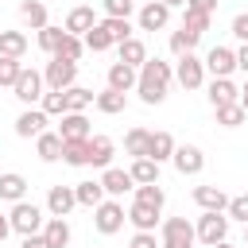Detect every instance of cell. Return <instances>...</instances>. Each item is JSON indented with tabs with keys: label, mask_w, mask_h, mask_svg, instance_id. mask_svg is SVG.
Listing matches in <instances>:
<instances>
[{
	"label": "cell",
	"mask_w": 248,
	"mask_h": 248,
	"mask_svg": "<svg viewBox=\"0 0 248 248\" xmlns=\"http://www.w3.org/2000/svg\"><path fill=\"white\" fill-rule=\"evenodd\" d=\"M170 78H174V66L163 62V58H147L140 70H136V93L143 105H163L167 101V89H170Z\"/></svg>",
	"instance_id": "6da1fadb"
},
{
	"label": "cell",
	"mask_w": 248,
	"mask_h": 248,
	"mask_svg": "<svg viewBox=\"0 0 248 248\" xmlns=\"http://www.w3.org/2000/svg\"><path fill=\"white\" fill-rule=\"evenodd\" d=\"M8 225H12V232H19V236H35V232H43V225H46V209L23 198V202L12 205Z\"/></svg>",
	"instance_id": "7a4b0ae2"
},
{
	"label": "cell",
	"mask_w": 248,
	"mask_h": 248,
	"mask_svg": "<svg viewBox=\"0 0 248 248\" xmlns=\"http://www.w3.org/2000/svg\"><path fill=\"white\" fill-rule=\"evenodd\" d=\"M194 244H198V236L186 217H167L159 225V248H194Z\"/></svg>",
	"instance_id": "3957f363"
},
{
	"label": "cell",
	"mask_w": 248,
	"mask_h": 248,
	"mask_svg": "<svg viewBox=\"0 0 248 248\" xmlns=\"http://www.w3.org/2000/svg\"><path fill=\"white\" fill-rule=\"evenodd\" d=\"M12 93H16V101H19V105L35 108V105L43 101V93H46L43 74H39V70H31V66H23V70H19V78H16V85H12Z\"/></svg>",
	"instance_id": "277c9868"
},
{
	"label": "cell",
	"mask_w": 248,
	"mask_h": 248,
	"mask_svg": "<svg viewBox=\"0 0 248 248\" xmlns=\"http://www.w3.org/2000/svg\"><path fill=\"white\" fill-rule=\"evenodd\" d=\"M124 205L116 202V198H105L97 209H93V229L101 232V236H112V232H120L124 229Z\"/></svg>",
	"instance_id": "5b68a950"
},
{
	"label": "cell",
	"mask_w": 248,
	"mask_h": 248,
	"mask_svg": "<svg viewBox=\"0 0 248 248\" xmlns=\"http://www.w3.org/2000/svg\"><path fill=\"white\" fill-rule=\"evenodd\" d=\"M74 78H78V62H66V58H50L43 70V85L50 93H66L74 85Z\"/></svg>",
	"instance_id": "8992f818"
},
{
	"label": "cell",
	"mask_w": 248,
	"mask_h": 248,
	"mask_svg": "<svg viewBox=\"0 0 248 248\" xmlns=\"http://www.w3.org/2000/svg\"><path fill=\"white\" fill-rule=\"evenodd\" d=\"M194 236H198L205 248H213V244L229 240V217H225V213H202V217H198V225H194Z\"/></svg>",
	"instance_id": "52a82bcc"
},
{
	"label": "cell",
	"mask_w": 248,
	"mask_h": 248,
	"mask_svg": "<svg viewBox=\"0 0 248 248\" xmlns=\"http://www.w3.org/2000/svg\"><path fill=\"white\" fill-rule=\"evenodd\" d=\"M174 81H178L182 89H202V85H205V62H202L198 54H182V58L174 62Z\"/></svg>",
	"instance_id": "ba28073f"
},
{
	"label": "cell",
	"mask_w": 248,
	"mask_h": 248,
	"mask_svg": "<svg viewBox=\"0 0 248 248\" xmlns=\"http://www.w3.org/2000/svg\"><path fill=\"white\" fill-rule=\"evenodd\" d=\"M46 124H50V116H46L43 108H23V112L16 116V136H19V140H39V136L46 132Z\"/></svg>",
	"instance_id": "9c48e42d"
},
{
	"label": "cell",
	"mask_w": 248,
	"mask_h": 248,
	"mask_svg": "<svg viewBox=\"0 0 248 248\" xmlns=\"http://www.w3.org/2000/svg\"><path fill=\"white\" fill-rule=\"evenodd\" d=\"M170 163H174V170L186 178V174H202L205 155H202V147H194V143H178L174 155H170Z\"/></svg>",
	"instance_id": "30bf717a"
},
{
	"label": "cell",
	"mask_w": 248,
	"mask_h": 248,
	"mask_svg": "<svg viewBox=\"0 0 248 248\" xmlns=\"http://www.w3.org/2000/svg\"><path fill=\"white\" fill-rule=\"evenodd\" d=\"M97 182H101V190H105V198H124L128 190H136V182H132V174H128L124 167H105Z\"/></svg>",
	"instance_id": "8fae6325"
},
{
	"label": "cell",
	"mask_w": 248,
	"mask_h": 248,
	"mask_svg": "<svg viewBox=\"0 0 248 248\" xmlns=\"http://www.w3.org/2000/svg\"><path fill=\"white\" fill-rule=\"evenodd\" d=\"M136 23H140V31H163V27L170 23V8L159 4V0H147V4L140 8Z\"/></svg>",
	"instance_id": "7c38bea8"
},
{
	"label": "cell",
	"mask_w": 248,
	"mask_h": 248,
	"mask_svg": "<svg viewBox=\"0 0 248 248\" xmlns=\"http://www.w3.org/2000/svg\"><path fill=\"white\" fill-rule=\"evenodd\" d=\"M202 62H205V74H213V78H232V70H236V54L229 46H213Z\"/></svg>",
	"instance_id": "4fadbf2b"
},
{
	"label": "cell",
	"mask_w": 248,
	"mask_h": 248,
	"mask_svg": "<svg viewBox=\"0 0 248 248\" xmlns=\"http://www.w3.org/2000/svg\"><path fill=\"white\" fill-rule=\"evenodd\" d=\"M62 124H58V136H62V143H78V140H89L93 132H89V120H85V112H66V116H58Z\"/></svg>",
	"instance_id": "5bb4252c"
},
{
	"label": "cell",
	"mask_w": 248,
	"mask_h": 248,
	"mask_svg": "<svg viewBox=\"0 0 248 248\" xmlns=\"http://www.w3.org/2000/svg\"><path fill=\"white\" fill-rule=\"evenodd\" d=\"M78 205V198H74V186H50L46 190V213L50 217H70V209Z\"/></svg>",
	"instance_id": "9a60e30c"
},
{
	"label": "cell",
	"mask_w": 248,
	"mask_h": 248,
	"mask_svg": "<svg viewBox=\"0 0 248 248\" xmlns=\"http://www.w3.org/2000/svg\"><path fill=\"white\" fill-rule=\"evenodd\" d=\"M93 27H97V12H93L89 4H78V8H70V16H66V27H62V31H70V35H78V39H81V35H89Z\"/></svg>",
	"instance_id": "2e32d148"
},
{
	"label": "cell",
	"mask_w": 248,
	"mask_h": 248,
	"mask_svg": "<svg viewBox=\"0 0 248 248\" xmlns=\"http://www.w3.org/2000/svg\"><path fill=\"white\" fill-rule=\"evenodd\" d=\"M194 202H198L202 213H225L229 194H225L221 186H194Z\"/></svg>",
	"instance_id": "e0dca14e"
},
{
	"label": "cell",
	"mask_w": 248,
	"mask_h": 248,
	"mask_svg": "<svg viewBox=\"0 0 248 248\" xmlns=\"http://www.w3.org/2000/svg\"><path fill=\"white\" fill-rule=\"evenodd\" d=\"M27 198V178L19 174V170H4L0 174V202H23Z\"/></svg>",
	"instance_id": "ac0fdd59"
},
{
	"label": "cell",
	"mask_w": 248,
	"mask_h": 248,
	"mask_svg": "<svg viewBox=\"0 0 248 248\" xmlns=\"http://www.w3.org/2000/svg\"><path fill=\"white\" fill-rule=\"evenodd\" d=\"M105 89H116V93H132L136 89V70L132 66H124V62H112L108 66V74H105Z\"/></svg>",
	"instance_id": "d6986e66"
},
{
	"label": "cell",
	"mask_w": 248,
	"mask_h": 248,
	"mask_svg": "<svg viewBox=\"0 0 248 248\" xmlns=\"http://www.w3.org/2000/svg\"><path fill=\"white\" fill-rule=\"evenodd\" d=\"M112 155H116V143L108 136H89V167H112Z\"/></svg>",
	"instance_id": "ffe728a7"
},
{
	"label": "cell",
	"mask_w": 248,
	"mask_h": 248,
	"mask_svg": "<svg viewBox=\"0 0 248 248\" xmlns=\"http://www.w3.org/2000/svg\"><path fill=\"white\" fill-rule=\"evenodd\" d=\"M205 97H209V105H213V108H221V105H232V101L240 97V89L232 85V78H213Z\"/></svg>",
	"instance_id": "44dd1931"
},
{
	"label": "cell",
	"mask_w": 248,
	"mask_h": 248,
	"mask_svg": "<svg viewBox=\"0 0 248 248\" xmlns=\"http://www.w3.org/2000/svg\"><path fill=\"white\" fill-rule=\"evenodd\" d=\"M62 147H66V143H62V136H58V132H50V128L35 140V155H39L43 163H58V159H62Z\"/></svg>",
	"instance_id": "7402d4cb"
},
{
	"label": "cell",
	"mask_w": 248,
	"mask_h": 248,
	"mask_svg": "<svg viewBox=\"0 0 248 248\" xmlns=\"http://www.w3.org/2000/svg\"><path fill=\"white\" fill-rule=\"evenodd\" d=\"M174 136L170 132H151V140H147V159L151 163H167L170 155H174Z\"/></svg>",
	"instance_id": "603a6c76"
},
{
	"label": "cell",
	"mask_w": 248,
	"mask_h": 248,
	"mask_svg": "<svg viewBox=\"0 0 248 248\" xmlns=\"http://www.w3.org/2000/svg\"><path fill=\"white\" fill-rule=\"evenodd\" d=\"M116 50H120V62H124V66H132V70H140V66L147 62V46H143V39H136V35H132V39H124Z\"/></svg>",
	"instance_id": "cb8c5ba5"
},
{
	"label": "cell",
	"mask_w": 248,
	"mask_h": 248,
	"mask_svg": "<svg viewBox=\"0 0 248 248\" xmlns=\"http://www.w3.org/2000/svg\"><path fill=\"white\" fill-rule=\"evenodd\" d=\"M128 221L136 225V232H155V225H159V209L132 202V209H128Z\"/></svg>",
	"instance_id": "d4e9b609"
},
{
	"label": "cell",
	"mask_w": 248,
	"mask_h": 248,
	"mask_svg": "<svg viewBox=\"0 0 248 248\" xmlns=\"http://www.w3.org/2000/svg\"><path fill=\"white\" fill-rule=\"evenodd\" d=\"M43 240H46L50 248H66V244H70V225H66V217H46Z\"/></svg>",
	"instance_id": "484cf974"
},
{
	"label": "cell",
	"mask_w": 248,
	"mask_h": 248,
	"mask_svg": "<svg viewBox=\"0 0 248 248\" xmlns=\"http://www.w3.org/2000/svg\"><path fill=\"white\" fill-rule=\"evenodd\" d=\"M19 19H23L31 31H43V27H46V4H43V0H23V4H19Z\"/></svg>",
	"instance_id": "4316f807"
},
{
	"label": "cell",
	"mask_w": 248,
	"mask_h": 248,
	"mask_svg": "<svg viewBox=\"0 0 248 248\" xmlns=\"http://www.w3.org/2000/svg\"><path fill=\"white\" fill-rule=\"evenodd\" d=\"M74 198H78V205L97 209V205L105 202V190H101V182H97V178H89V182H78V186H74Z\"/></svg>",
	"instance_id": "83f0119b"
},
{
	"label": "cell",
	"mask_w": 248,
	"mask_h": 248,
	"mask_svg": "<svg viewBox=\"0 0 248 248\" xmlns=\"http://www.w3.org/2000/svg\"><path fill=\"white\" fill-rule=\"evenodd\" d=\"M93 105H97L105 116H116V112H124V108H128V93L105 89V93H97V97H93Z\"/></svg>",
	"instance_id": "f1b7e54d"
},
{
	"label": "cell",
	"mask_w": 248,
	"mask_h": 248,
	"mask_svg": "<svg viewBox=\"0 0 248 248\" xmlns=\"http://www.w3.org/2000/svg\"><path fill=\"white\" fill-rule=\"evenodd\" d=\"M128 174H132L136 186H151V182H159V163H151V159H132Z\"/></svg>",
	"instance_id": "f546056e"
},
{
	"label": "cell",
	"mask_w": 248,
	"mask_h": 248,
	"mask_svg": "<svg viewBox=\"0 0 248 248\" xmlns=\"http://www.w3.org/2000/svg\"><path fill=\"white\" fill-rule=\"evenodd\" d=\"M0 54L4 58H23L27 54V35L23 31H0Z\"/></svg>",
	"instance_id": "4dcf8cb0"
},
{
	"label": "cell",
	"mask_w": 248,
	"mask_h": 248,
	"mask_svg": "<svg viewBox=\"0 0 248 248\" xmlns=\"http://www.w3.org/2000/svg\"><path fill=\"white\" fill-rule=\"evenodd\" d=\"M62 97H66V112H85V108L93 105V97H97V93H93V89H85V85H70Z\"/></svg>",
	"instance_id": "1f68e13d"
},
{
	"label": "cell",
	"mask_w": 248,
	"mask_h": 248,
	"mask_svg": "<svg viewBox=\"0 0 248 248\" xmlns=\"http://www.w3.org/2000/svg\"><path fill=\"white\" fill-rule=\"evenodd\" d=\"M198 39H202V35H194V31H186V27L170 31V54H174V58H182V54H194Z\"/></svg>",
	"instance_id": "d6a6232c"
},
{
	"label": "cell",
	"mask_w": 248,
	"mask_h": 248,
	"mask_svg": "<svg viewBox=\"0 0 248 248\" xmlns=\"http://www.w3.org/2000/svg\"><path fill=\"white\" fill-rule=\"evenodd\" d=\"M147 140H151L147 128H132V132L124 136V151H128L132 159H147Z\"/></svg>",
	"instance_id": "836d02e7"
},
{
	"label": "cell",
	"mask_w": 248,
	"mask_h": 248,
	"mask_svg": "<svg viewBox=\"0 0 248 248\" xmlns=\"http://www.w3.org/2000/svg\"><path fill=\"white\" fill-rule=\"evenodd\" d=\"M132 202H140V205H151V209H159V213H163L167 190H163L159 182H151V186H136V198H132Z\"/></svg>",
	"instance_id": "e575fe53"
},
{
	"label": "cell",
	"mask_w": 248,
	"mask_h": 248,
	"mask_svg": "<svg viewBox=\"0 0 248 248\" xmlns=\"http://www.w3.org/2000/svg\"><path fill=\"white\" fill-rule=\"evenodd\" d=\"M81 54H85V43H81L78 35H70V31H66V35H62V43H58V50H54L50 58H66V62H78Z\"/></svg>",
	"instance_id": "d590c367"
},
{
	"label": "cell",
	"mask_w": 248,
	"mask_h": 248,
	"mask_svg": "<svg viewBox=\"0 0 248 248\" xmlns=\"http://www.w3.org/2000/svg\"><path fill=\"white\" fill-rule=\"evenodd\" d=\"M62 163H66V167H89V140L66 143V147H62Z\"/></svg>",
	"instance_id": "8d00e7d4"
},
{
	"label": "cell",
	"mask_w": 248,
	"mask_h": 248,
	"mask_svg": "<svg viewBox=\"0 0 248 248\" xmlns=\"http://www.w3.org/2000/svg\"><path fill=\"white\" fill-rule=\"evenodd\" d=\"M213 112H217V124H221V128H240V124L248 120V112H244L236 101H232V105H221V108H213Z\"/></svg>",
	"instance_id": "74e56055"
},
{
	"label": "cell",
	"mask_w": 248,
	"mask_h": 248,
	"mask_svg": "<svg viewBox=\"0 0 248 248\" xmlns=\"http://www.w3.org/2000/svg\"><path fill=\"white\" fill-rule=\"evenodd\" d=\"M209 23H213V16H205V12H194V8H182V27H186V31H194V35H205V31H209Z\"/></svg>",
	"instance_id": "f35d334b"
},
{
	"label": "cell",
	"mask_w": 248,
	"mask_h": 248,
	"mask_svg": "<svg viewBox=\"0 0 248 248\" xmlns=\"http://www.w3.org/2000/svg\"><path fill=\"white\" fill-rule=\"evenodd\" d=\"M101 27L108 31L112 46H120L124 39H132V23H128V19H108V16H105V19H101Z\"/></svg>",
	"instance_id": "ab89813d"
},
{
	"label": "cell",
	"mask_w": 248,
	"mask_h": 248,
	"mask_svg": "<svg viewBox=\"0 0 248 248\" xmlns=\"http://www.w3.org/2000/svg\"><path fill=\"white\" fill-rule=\"evenodd\" d=\"M81 43H85V50H93V54H101V50L112 46V39H108V31L101 27V19H97V27H93L89 35H81Z\"/></svg>",
	"instance_id": "60d3db41"
},
{
	"label": "cell",
	"mask_w": 248,
	"mask_h": 248,
	"mask_svg": "<svg viewBox=\"0 0 248 248\" xmlns=\"http://www.w3.org/2000/svg\"><path fill=\"white\" fill-rule=\"evenodd\" d=\"M101 8H105L108 19H128L136 12V0H101Z\"/></svg>",
	"instance_id": "b9f144b4"
},
{
	"label": "cell",
	"mask_w": 248,
	"mask_h": 248,
	"mask_svg": "<svg viewBox=\"0 0 248 248\" xmlns=\"http://www.w3.org/2000/svg\"><path fill=\"white\" fill-rule=\"evenodd\" d=\"M19 70H23V62H19V58H4V54H0V89H4V85L12 89V85H16V78H19Z\"/></svg>",
	"instance_id": "7bdbcfd3"
},
{
	"label": "cell",
	"mask_w": 248,
	"mask_h": 248,
	"mask_svg": "<svg viewBox=\"0 0 248 248\" xmlns=\"http://www.w3.org/2000/svg\"><path fill=\"white\" fill-rule=\"evenodd\" d=\"M62 35H66L62 27H50V23H46V27L39 31V50H46V54H54V50H58V43H62Z\"/></svg>",
	"instance_id": "ee69618b"
},
{
	"label": "cell",
	"mask_w": 248,
	"mask_h": 248,
	"mask_svg": "<svg viewBox=\"0 0 248 248\" xmlns=\"http://www.w3.org/2000/svg\"><path fill=\"white\" fill-rule=\"evenodd\" d=\"M39 108H43L46 116H66V97L46 89V93H43V101H39Z\"/></svg>",
	"instance_id": "f6af8a7d"
},
{
	"label": "cell",
	"mask_w": 248,
	"mask_h": 248,
	"mask_svg": "<svg viewBox=\"0 0 248 248\" xmlns=\"http://www.w3.org/2000/svg\"><path fill=\"white\" fill-rule=\"evenodd\" d=\"M225 217H229V221H244V225H248V194H236V198H229V205H225Z\"/></svg>",
	"instance_id": "bcb514c9"
},
{
	"label": "cell",
	"mask_w": 248,
	"mask_h": 248,
	"mask_svg": "<svg viewBox=\"0 0 248 248\" xmlns=\"http://www.w3.org/2000/svg\"><path fill=\"white\" fill-rule=\"evenodd\" d=\"M232 35H236L240 43H248V12H240V16H232Z\"/></svg>",
	"instance_id": "7dc6e473"
},
{
	"label": "cell",
	"mask_w": 248,
	"mask_h": 248,
	"mask_svg": "<svg viewBox=\"0 0 248 248\" xmlns=\"http://www.w3.org/2000/svg\"><path fill=\"white\" fill-rule=\"evenodd\" d=\"M132 248H159V240H155V232H136Z\"/></svg>",
	"instance_id": "c3c4849f"
},
{
	"label": "cell",
	"mask_w": 248,
	"mask_h": 248,
	"mask_svg": "<svg viewBox=\"0 0 248 248\" xmlns=\"http://www.w3.org/2000/svg\"><path fill=\"white\" fill-rule=\"evenodd\" d=\"M186 8H194V12H205V16H213V12H217V0H186Z\"/></svg>",
	"instance_id": "681fc988"
},
{
	"label": "cell",
	"mask_w": 248,
	"mask_h": 248,
	"mask_svg": "<svg viewBox=\"0 0 248 248\" xmlns=\"http://www.w3.org/2000/svg\"><path fill=\"white\" fill-rule=\"evenodd\" d=\"M232 54H236V70H240V74L248 78V43H244L240 50H232Z\"/></svg>",
	"instance_id": "f907efd6"
},
{
	"label": "cell",
	"mask_w": 248,
	"mask_h": 248,
	"mask_svg": "<svg viewBox=\"0 0 248 248\" xmlns=\"http://www.w3.org/2000/svg\"><path fill=\"white\" fill-rule=\"evenodd\" d=\"M19 248H50L46 240H43V232H35V236H23V244Z\"/></svg>",
	"instance_id": "816d5d0a"
},
{
	"label": "cell",
	"mask_w": 248,
	"mask_h": 248,
	"mask_svg": "<svg viewBox=\"0 0 248 248\" xmlns=\"http://www.w3.org/2000/svg\"><path fill=\"white\" fill-rule=\"evenodd\" d=\"M236 105L248 112V78H244V85H240V97H236Z\"/></svg>",
	"instance_id": "f5cc1de1"
},
{
	"label": "cell",
	"mask_w": 248,
	"mask_h": 248,
	"mask_svg": "<svg viewBox=\"0 0 248 248\" xmlns=\"http://www.w3.org/2000/svg\"><path fill=\"white\" fill-rule=\"evenodd\" d=\"M8 232H12V225H8V217H4V213H0V240H4V236H8Z\"/></svg>",
	"instance_id": "db71d44e"
},
{
	"label": "cell",
	"mask_w": 248,
	"mask_h": 248,
	"mask_svg": "<svg viewBox=\"0 0 248 248\" xmlns=\"http://www.w3.org/2000/svg\"><path fill=\"white\" fill-rule=\"evenodd\" d=\"M159 4H167V8H186V0H159Z\"/></svg>",
	"instance_id": "11a10c76"
},
{
	"label": "cell",
	"mask_w": 248,
	"mask_h": 248,
	"mask_svg": "<svg viewBox=\"0 0 248 248\" xmlns=\"http://www.w3.org/2000/svg\"><path fill=\"white\" fill-rule=\"evenodd\" d=\"M213 248H232V244H229V240H221V244H213Z\"/></svg>",
	"instance_id": "9f6ffc18"
},
{
	"label": "cell",
	"mask_w": 248,
	"mask_h": 248,
	"mask_svg": "<svg viewBox=\"0 0 248 248\" xmlns=\"http://www.w3.org/2000/svg\"><path fill=\"white\" fill-rule=\"evenodd\" d=\"M244 248H248V225H244Z\"/></svg>",
	"instance_id": "6f0895ef"
},
{
	"label": "cell",
	"mask_w": 248,
	"mask_h": 248,
	"mask_svg": "<svg viewBox=\"0 0 248 248\" xmlns=\"http://www.w3.org/2000/svg\"><path fill=\"white\" fill-rule=\"evenodd\" d=\"M0 31H4V27H0Z\"/></svg>",
	"instance_id": "680465c9"
}]
</instances>
